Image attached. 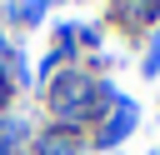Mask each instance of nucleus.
I'll use <instances>...</instances> for the list:
<instances>
[{
    "label": "nucleus",
    "mask_w": 160,
    "mask_h": 155,
    "mask_svg": "<svg viewBox=\"0 0 160 155\" xmlns=\"http://www.w3.org/2000/svg\"><path fill=\"white\" fill-rule=\"evenodd\" d=\"M45 155H70V145L65 140H45Z\"/></svg>",
    "instance_id": "f257e3e1"
}]
</instances>
